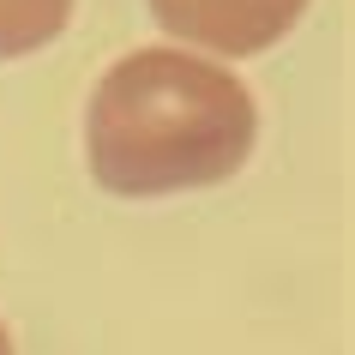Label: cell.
Wrapping results in <instances>:
<instances>
[{
  "instance_id": "1",
  "label": "cell",
  "mask_w": 355,
  "mask_h": 355,
  "mask_svg": "<svg viewBox=\"0 0 355 355\" xmlns=\"http://www.w3.org/2000/svg\"><path fill=\"white\" fill-rule=\"evenodd\" d=\"M259 109L235 73L181 49H139L91 91L85 150L96 187L121 199H163L217 187L247 163Z\"/></svg>"
},
{
  "instance_id": "3",
  "label": "cell",
  "mask_w": 355,
  "mask_h": 355,
  "mask_svg": "<svg viewBox=\"0 0 355 355\" xmlns=\"http://www.w3.org/2000/svg\"><path fill=\"white\" fill-rule=\"evenodd\" d=\"M73 0H0V60L37 55L67 31Z\"/></svg>"
},
{
  "instance_id": "4",
  "label": "cell",
  "mask_w": 355,
  "mask_h": 355,
  "mask_svg": "<svg viewBox=\"0 0 355 355\" xmlns=\"http://www.w3.org/2000/svg\"><path fill=\"white\" fill-rule=\"evenodd\" d=\"M0 355H12V337H6V325H0Z\"/></svg>"
},
{
  "instance_id": "2",
  "label": "cell",
  "mask_w": 355,
  "mask_h": 355,
  "mask_svg": "<svg viewBox=\"0 0 355 355\" xmlns=\"http://www.w3.org/2000/svg\"><path fill=\"white\" fill-rule=\"evenodd\" d=\"M168 37L205 42L217 55H259L295 31L307 0H150Z\"/></svg>"
}]
</instances>
